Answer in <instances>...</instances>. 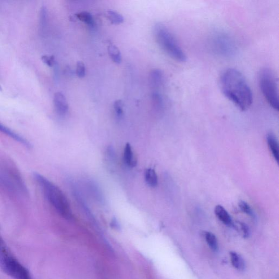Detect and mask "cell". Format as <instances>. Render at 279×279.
<instances>
[{
	"label": "cell",
	"instance_id": "cell-1",
	"mask_svg": "<svg viewBox=\"0 0 279 279\" xmlns=\"http://www.w3.org/2000/svg\"><path fill=\"white\" fill-rule=\"evenodd\" d=\"M220 86L224 95L238 109L245 112L250 108L253 96L246 79L240 71L234 68L225 70L220 78Z\"/></svg>",
	"mask_w": 279,
	"mask_h": 279
},
{
	"label": "cell",
	"instance_id": "cell-2",
	"mask_svg": "<svg viewBox=\"0 0 279 279\" xmlns=\"http://www.w3.org/2000/svg\"><path fill=\"white\" fill-rule=\"evenodd\" d=\"M34 177L48 201L56 211L65 218L72 219V212L67 198L63 192L57 185L41 174L34 173Z\"/></svg>",
	"mask_w": 279,
	"mask_h": 279
},
{
	"label": "cell",
	"instance_id": "cell-3",
	"mask_svg": "<svg viewBox=\"0 0 279 279\" xmlns=\"http://www.w3.org/2000/svg\"><path fill=\"white\" fill-rule=\"evenodd\" d=\"M154 34L159 46L171 58L184 63L187 55L177 41L175 35L165 25L158 23L154 26Z\"/></svg>",
	"mask_w": 279,
	"mask_h": 279
},
{
	"label": "cell",
	"instance_id": "cell-4",
	"mask_svg": "<svg viewBox=\"0 0 279 279\" xmlns=\"http://www.w3.org/2000/svg\"><path fill=\"white\" fill-rule=\"evenodd\" d=\"M259 82L260 90L268 103L274 110L279 108L278 79L273 71L268 68L261 70Z\"/></svg>",
	"mask_w": 279,
	"mask_h": 279
},
{
	"label": "cell",
	"instance_id": "cell-5",
	"mask_svg": "<svg viewBox=\"0 0 279 279\" xmlns=\"http://www.w3.org/2000/svg\"><path fill=\"white\" fill-rule=\"evenodd\" d=\"M210 47L215 55L225 59L233 58L238 52L234 39L227 33L220 31L214 32L211 35Z\"/></svg>",
	"mask_w": 279,
	"mask_h": 279
},
{
	"label": "cell",
	"instance_id": "cell-6",
	"mask_svg": "<svg viewBox=\"0 0 279 279\" xmlns=\"http://www.w3.org/2000/svg\"><path fill=\"white\" fill-rule=\"evenodd\" d=\"M0 268L15 279H33L28 270L3 245L0 247Z\"/></svg>",
	"mask_w": 279,
	"mask_h": 279
},
{
	"label": "cell",
	"instance_id": "cell-7",
	"mask_svg": "<svg viewBox=\"0 0 279 279\" xmlns=\"http://www.w3.org/2000/svg\"><path fill=\"white\" fill-rule=\"evenodd\" d=\"M54 104L56 112L60 116H63L67 114L69 108L68 104L63 93H56L54 97Z\"/></svg>",
	"mask_w": 279,
	"mask_h": 279
},
{
	"label": "cell",
	"instance_id": "cell-8",
	"mask_svg": "<svg viewBox=\"0 0 279 279\" xmlns=\"http://www.w3.org/2000/svg\"><path fill=\"white\" fill-rule=\"evenodd\" d=\"M0 131H1L7 136L10 137L11 138L18 142V143L24 145L26 147H32V145L30 144L29 141L25 139L24 137L17 134L15 131L10 130V128L2 125L1 123H0Z\"/></svg>",
	"mask_w": 279,
	"mask_h": 279
},
{
	"label": "cell",
	"instance_id": "cell-9",
	"mask_svg": "<svg viewBox=\"0 0 279 279\" xmlns=\"http://www.w3.org/2000/svg\"><path fill=\"white\" fill-rule=\"evenodd\" d=\"M150 83L154 90H160L164 83V76L160 69H154L150 74Z\"/></svg>",
	"mask_w": 279,
	"mask_h": 279
},
{
	"label": "cell",
	"instance_id": "cell-10",
	"mask_svg": "<svg viewBox=\"0 0 279 279\" xmlns=\"http://www.w3.org/2000/svg\"><path fill=\"white\" fill-rule=\"evenodd\" d=\"M214 213L221 222L229 227H232L233 221L228 212L225 209V208L221 205H217L215 207Z\"/></svg>",
	"mask_w": 279,
	"mask_h": 279
},
{
	"label": "cell",
	"instance_id": "cell-11",
	"mask_svg": "<svg viewBox=\"0 0 279 279\" xmlns=\"http://www.w3.org/2000/svg\"><path fill=\"white\" fill-rule=\"evenodd\" d=\"M123 159L128 167H134L136 165V159L132 151L131 146L129 143L126 144L124 149Z\"/></svg>",
	"mask_w": 279,
	"mask_h": 279
},
{
	"label": "cell",
	"instance_id": "cell-12",
	"mask_svg": "<svg viewBox=\"0 0 279 279\" xmlns=\"http://www.w3.org/2000/svg\"><path fill=\"white\" fill-rule=\"evenodd\" d=\"M267 139L270 150H271L274 159H275V160L277 161V163H279V144L276 137L273 134L269 133L267 135Z\"/></svg>",
	"mask_w": 279,
	"mask_h": 279
},
{
	"label": "cell",
	"instance_id": "cell-13",
	"mask_svg": "<svg viewBox=\"0 0 279 279\" xmlns=\"http://www.w3.org/2000/svg\"><path fill=\"white\" fill-rule=\"evenodd\" d=\"M152 104L155 109L161 112L164 107V99L161 90H153L152 96Z\"/></svg>",
	"mask_w": 279,
	"mask_h": 279
},
{
	"label": "cell",
	"instance_id": "cell-14",
	"mask_svg": "<svg viewBox=\"0 0 279 279\" xmlns=\"http://www.w3.org/2000/svg\"><path fill=\"white\" fill-rule=\"evenodd\" d=\"M230 255L233 267L238 269V271H244L246 268V263L242 256L237 252L233 251L230 252Z\"/></svg>",
	"mask_w": 279,
	"mask_h": 279
},
{
	"label": "cell",
	"instance_id": "cell-15",
	"mask_svg": "<svg viewBox=\"0 0 279 279\" xmlns=\"http://www.w3.org/2000/svg\"><path fill=\"white\" fill-rule=\"evenodd\" d=\"M145 179L146 183L150 187H156L158 184V179L156 171L149 168L145 171Z\"/></svg>",
	"mask_w": 279,
	"mask_h": 279
},
{
	"label": "cell",
	"instance_id": "cell-16",
	"mask_svg": "<svg viewBox=\"0 0 279 279\" xmlns=\"http://www.w3.org/2000/svg\"><path fill=\"white\" fill-rule=\"evenodd\" d=\"M108 50L110 58L115 63L119 64L122 62V55L120 50L116 46L110 44L108 47Z\"/></svg>",
	"mask_w": 279,
	"mask_h": 279
},
{
	"label": "cell",
	"instance_id": "cell-17",
	"mask_svg": "<svg viewBox=\"0 0 279 279\" xmlns=\"http://www.w3.org/2000/svg\"><path fill=\"white\" fill-rule=\"evenodd\" d=\"M75 16H76L79 20L87 25L91 26V27H93L95 25L94 17L90 12L83 11L78 13Z\"/></svg>",
	"mask_w": 279,
	"mask_h": 279
},
{
	"label": "cell",
	"instance_id": "cell-18",
	"mask_svg": "<svg viewBox=\"0 0 279 279\" xmlns=\"http://www.w3.org/2000/svg\"><path fill=\"white\" fill-rule=\"evenodd\" d=\"M108 18L111 23L115 25L120 24L124 21V17L116 11L109 10L106 12Z\"/></svg>",
	"mask_w": 279,
	"mask_h": 279
},
{
	"label": "cell",
	"instance_id": "cell-19",
	"mask_svg": "<svg viewBox=\"0 0 279 279\" xmlns=\"http://www.w3.org/2000/svg\"><path fill=\"white\" fill-rule=\"evenodd\" d=\"M206 241L211 249L214 251L218 249V243L216 237L213 233L210 232H206L205 233Z\"/></svg>",
	"mask_w": 279,
	"mask_h": 279
},
{
	"label": "cell",
	"instance_id": "cell-20",
	"mask_svg": "<svg viewBox=\"0 0 279 279\" xmlns=\"http://www.w3.org/2000/svg\"><path fill=\"white\" fill-rule=\"evenodd\" d=\"M232 227L235 228L238 232H241L245 238L249 237V229L246 224L237 221L236 223L233 222Z\"/></svg>",
	"mask_w": 279,
	"mask_h": 279
},
{
	"label": "cell",
	"instance_id": "cell-21",
	"mask_svg": "<svg viewBox=\"0 0 279 279\" xmlns=\"http://www.w3.org/2000/svg\"><path fill=\"white\" fill-rule=\"evenodd\" d=\"M115 115L118 119H121L123 116V103L121 100H117L114 104Z\"/></svg>",
	"mask_w": 279,
	"mask_h": 279
},
{
	"label": "cell",
	"instance_id": "cell-22",
	"mask_svg": "<svg viewBox=\"0 0 279 279\" xmlns=\"http://www.w3.org/2000/svg\"><path fill=\"white\" fill-rule=\"evenodd\" d=\"M48 20V12L45 7H43L40 13L39 25L41 29L44 30L46 27Z\"/></svg>",
	"mask_w": 279,
	"mask_h": 279
},
{
	"label": "cell",
	"instance_id": "cell-23",
	"mask_svg": "<svg viewBox=\"0 0 279 279\" xmlns=\"http://www.w3.org/2000/svg\"><path fill=\"white\" fill-rule=\"evenodd\" d=\"M239 207L243 212L245 213L246 214L251 216H254V213L252 211L251 208L248 205V203L245 201H240L238 203Z\"/></svg>",
	"mask_w": 279,
	"mask_h": 279
},
{
	"label": "cell",
	"instance_id": "cell-24",
	"mask_svg": "<svg viewBox=\"0 0 279 279\" xmlns=\"http://www.w3.org/2000/svg\"><path fill=\"white\" fill-rule=\"evenodd\" d=\"M77 74L78 77L80 78H82L85 76L86 75V67L85 65L82 61H79L77 64Z\"/></svg>",
	"mask_w": 279,
	"mask_h": 279
},
{
	"label": "cell",
	"instance_id": "cell-25",
	"mask_svg": "<svg viewBox=\"0 0 279 279\" xmlns=\"http://www.w3.org/2000/svg\"><path fill=\"white\" fill-rule=\"evenodd\" d=\"M43 61L47 65L51 67L55 64V59L54 57L49 56H44L42 57Z\"/></svg>",
	"mask_w": 279,
	"mask_h": 279
},
{
	"label": "cell",
	"instance_id": "cell-26",
	"mask_svg": "<svg viewBox=\"0 0 279 279\" xmlns=\"http://www.w3.org/2000/svg\"><path fill=\"white\" fill-rule=\"evenodd\" d=\"M1 238H0V247H1L2 244H1Z\"/></svg>",
	"mask_w": 279,
	"mask_h": 279
}]
</instances>
